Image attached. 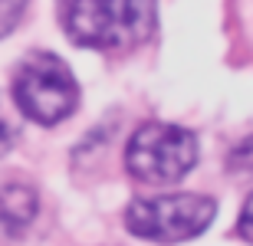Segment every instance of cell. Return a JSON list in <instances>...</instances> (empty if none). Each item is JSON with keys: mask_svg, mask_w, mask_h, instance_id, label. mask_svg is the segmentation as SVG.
Returning <instances> with one entry per match:
<instances>
[{"mask_svg": "<svg viewBox=\"0 0 253 246\" xmlns=\"http://www.w3.org/2000/svg\"><path fill=\"white\" fill-rule=\"evenodd\" d=\"M63 27L79 46L115 49L151 36L155 0H59Z\"/></svg>", "mask_w": 253, "mask_h": 246, "instance_id": "6da1fadb", "label": "cell"}, {"mask_svg": "<svg viewBox=\"0 0 253 246\" xmlns=\"http://www.w3.org/2000/svg\"><path fill=\"white\" fill-rule=\"evenodd\" d=\"M33 217H37V190L23 187V184L0 187V227L20 233L33 223Z\"/></svg>", "mask_w": 253, "mask_h": 246, "instance_id": "5b68a950", "label": "cell"}, {"mask_svg": "<svg viewBox=\"0 0 253 246\" xmlns=\"http://www.w3.org/2000/svg\"><path fill=\"white\" fill-rule=\"evenodd\" d=\"M13 138H17V128H13V122L7 118L3 105H0V154H7L13 148Z\"/></svg>", "mask_w": 253, "mask_h": 246, "instance_id": "ba28073f", "label": "cell"}, {"mask_svg": "<svg viewBox=\"0 0 253 246\" xmlns=\"http://www.w3.org/2000/svg\"><path fill=\"white\" fill-rule=\"evenodd\" d=\"M227 168H230V174H237V177H253V138L240 141L234 151H230Z\"/></svg>", "mask_w": 253, "mask_h": 246, "instance_id": "8992f818", "label": "cell"}, {"mask_svg": "<svg viewBox=\"0 0 253 246\" xmlns=\"http://www.w3.org/2000/svg\"><path fill=\"white\" fill-rule=\"evenodd\" d=\"M197 138L178 125L148 122L131 135L125 164L145 184H174L194 168Z\"/></svg>", "mask_w": 253, "mask_h": 246, "instance_id": "277c9868", "label": "cell"}, {"mask_svg": "<svg viewBox=\"0 0 253 246\" xmlns=\"http://www.w3.org/2000/svg\"><path fill=\"white\" fill-rule=\"evenodd\" d=\"M23 10H27V0H0V36H7L17 27Z\"/></svg>", "mask_w": 253, "mask_h": 246, "instance_id": "52a82bcc", "label": "cell"}, {"mask_svg": "<svg viewBox=\"0 0 253 246\" xmlns=\"http://www.w3.org/2000/svg\"><path fill=\"white\" fill-rule=\"evenodd\" d=\"M217 213L214 197L207 194H161V197L131 200L125 227L141 240L155 243H181L211 227Z\"/></svg>", "mask_w": 253, "mask_h": 246, "instance_id": "7a4b0ae2", "label": "cell"}, {"mask_svg": "<svg viewBox=\"0 0 253 246\" xmlns=\"http://www.w3.org/2000/svg\"><path fill=\"white\" fill-rule=\"evenodd\" d=\"M13 99L27 118L40 125H56L66 115H73L79 89L63 59L53 53H33L20 63L13 76Z\"/></svg>", "mask_w": 253, "mask_h": 246, "instance_id": "3957f363", "label": "cell"}, {"mask_svg": "<svg viewBox=\"0 0 253 246\" xmlns=\"http://www.w3.org/2000/svg\"><path fill=\"white\" fill-rule=\"evenodd\" d=\"M240 237H244V240H250V243H253V194L247 197V204H244V213H240Z\"/></svg>", "mask_w": 253, "mask_h": 246, "instance_id": "9c48e42d", "label": "cell"}]
</instances>
